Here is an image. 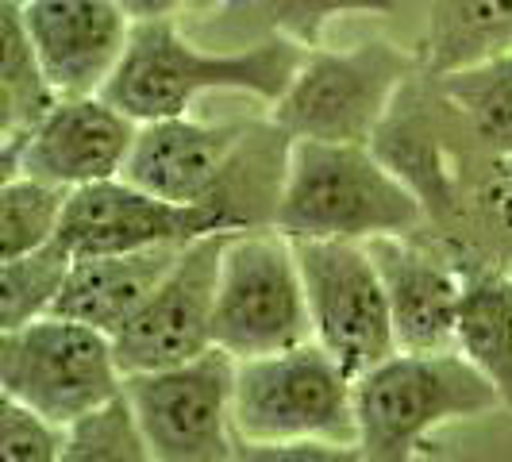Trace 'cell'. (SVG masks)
<instances>
[{
	"label": "cell",
	"mask_w": 512,
	"mask_h": 462,
	"mask_svg": "<svg viewBox=\"0 0 512 462\" xmlns=\"http://www.w3.org/2000/svg\"><path fill=\"white\" fill-rule=\"evenodd\" d=\"M382 270L397 351L439 355L455 351L462 301V266L436 247L416 243V235H389L366 243Z\"/></svg>",
	"instance_id": "15"
},
{
	"label": "cell",
	"mask_w": 512,
	"mask_h": 462,
	"mask_svg": "<svg viewBox=\"0 0 512 462\" xmlns=\"http://www.w3.org/2000/svg\"><path fill=\"white\" fill-rule=\"evenodd\" d=\"M255 124L258 116H235V120L174 116V120L139 124L124 178L162 201L216 212V197L224 189L231 162Z\"/></svg>",
	"instance_id": "13"
},
{
	"label": "cell",
	"mask_w": 512,
	"mask_h": 462,
	"mask_svg": "<svg viewBox=\"0 0 512 462\" xmlns=\"http://www.w3.org/2000/svg\"><path fill=\"white\" fill-rule=\"evenodd\" d=\"M231 235L235 231L189 243L143 308L112 335L124 378L170 370L216 347V289Z\"/></svg>",
	"instance_id": "10"
},
{
	"label": "cell",
	"mask_w": 512,
	"mask_h": 462,
	"mask_svg": "<svg viewBox=\"0 0 512 462\" xmlns=\"http://www.w3.org/2000/svg\"><path fill=\"white\" fill-rule=\"evenodd\" d=\"M455 351L512 409V258L493 255L462 266Z\"/></svg>",
	"instance_id": "17"
},
{
	"label": "cell",
	"mask_w": 512,
	"mask_h": 462,
	"mask_svg": "<svg viewBox=\"0 0 512 462\" xmlns=\"http://www.w3.org/2000/svg\"><path fill=\"white\" fill-rule=\"evenodd\" d=\"M220 4H224V0H189V8H185V12H193V16H201V20H205V16H212Z\"/></svg>",
	"instance_id": "29"
},
{
	"label": "cell",
	"mask_w": 512,
	"mask_h": 462,
	"mask_svg": "<svg viewBox=\"0 0 512 462\" xmlns=\"http://www.w3.org/2000/svg\"><path fill=\"white\" fill-rule=\"evenodd\" d=\"M231 462H366V455L347 439H239Z\"/></svg>",
	"instance_id": "26"
},
{
	"label": "cell",
	"mask_w": 512,
	"mask_h": 462,
	"mask_svg": "<svg viewBox=\"0 0 512 462\" xmlns=\"http://www.w3.org/2000/svg\"><path fill=\"white\" fill-rule=\"evenodd\" d=\"M312 343L305 278L282 231H235L220 262L216 347L235 362L282 355Z\"/></svg>",
	"instance_id": "6"
},
{
	"label": "cell",
	"mask_w": 512,
	"mask_h": 462,
	"mask_svg": "<svg viewBox=\"0 0 512 462\" xmlns=\"http://www.w3.org/2000/svg\"><path fill=\"white\" fill-rule=\"evenodd\" d=\"M239 439H347L355 428V378L320 347L301 343L282 355L247 359L235 370Z\"/></svg>",
	"instance_id": "7"
},
{
	"label": "cell",
	"mask_w": 512,
	"mask_h": 462,
	"mask_svg": "<svg viewBox=\"0 0 512 462\" xmlns=\"http://www.w3.org/2000/svg\"><path fill=\"white\" fill-rule=\"evenodd\" d=\"M66 205H70V193L51 181L27 178V174L0 181V262L58 243Z\"/></svg>",
	"instance_id": "22"
},
{
	"label": "cell",
	"mask_w": 512,
	"mask_h": 462,
	"mask_svg": "<svg viewBox=\"0 0 512 462\" xmlns=\"http://www.w3.org/2000/svg\"><path fill=\"white\" fill-rule=\"evenodd\" d=\"M62 101L31 47L20 0L0 4V147L20 143Z\"/></svg>",
	"instance_id": "20"
},
{
	"label": "cell",
	"mask_w": 512,
	"mask_h": 462,
	"mask_svg": "<svg viewBox=\"0 0 512 462\" xmlns=\"http://www.w3.org/2000/svg\"><path fill=\"white\" fill-rule=\"evenodd\" d=\"M436 85L489 158H512V51L436 77Z\"/></svg>",
	"instance_id": "21"
},
{
	"label": "cell",
	"mask_w": 512,
	"mask_h": 462,
	"mask_svg": "<svg viewBox=\"0 0 512 462\" xmlns=\"http://www.w3.org/2000/svg\"><path fill=\"white\" fill-rule=\"evenodd\" d=\"M62 462H154V455L131 416L128 401L120 397L108 409L66 428Z\"/></svg>",
	"instance_id": "24"
},
{
	"label": "cell",
	"mask_w": 512,
	"mask_h": 462,
	"mask_svg": "<svg viewBox=\"0 0 512 462\" xmlns=\"http://www.w3.org/2000/svg\"><path fill=\"white\" fill-rule=\"evenodd\" d=\"M66 428L35 416L16 401H0V462H62Z\"/></svg>",
	"instance_id": "25"
},
{
	"label": "cell",
	"mask_w": 512,
	"mask_h": 462,
	"mask_svg": "<svg viewBox=\"0 0 512 462\" xmlns=\"http://www.w3.org/2000/svg\"><path fill=\"white\" fill-rule=\"evenodd\" d=\"M135 24L147 20H178V12L189 8V0H116Z\"/></svg>",
	"instance_id": "28"
},
{
	"label": "cell",
	"mask_w": 512,
	"mask_h": 462,
	"mask_svg": "<svg viewBox=\"0 0 512 462\" xmlns=\"http://www.w3.org/2000/svg\"><path fill=\"white\" fill-rule=\"evenodd\" d=\"M181 251L185 247L74 258L51 316H70L77 324L116 335L143 308V301L158 289V282L170 274V266L178 262Z\"/></svg>",
	"instance_id": "16"
},
{
	"label": "cell",
	"mask_w": 512,
	"mask_h": 462,
	"mask_svg": "<svg viewBox=\"0 0 512 462\" xmlns=\"http://www.w3.org/2000/svg\"><path fill=\"white\" fill-rule=\"evenodd\" d=\"M70 266H74V255L62 243L20 258H4L0 262V332H16L31 320L51 316Z\"/></svg>",
	"instance_id": "23"
},
{
	"label": "cell",
	"mask_w": 512,
	"mask_h": 462,
	"mask_svg": "<svg viewBox=\"0 0 512 462\" xmlns=\"http://www.w3.org/2000/svg\"><path fill=\"white\" fill-rule=\"evenodd\" d=\"M416 70L420 54L389 39H366L347 51L316 47L305 54L282 101L270 108V120L289 139L374 143Z\"/></svg>",
	"instance_id": "4"
},
{
	"label": "cell",
	"mask_w": 512,
	"mask_h": 462,
	"mask_svg": "<svg viewBox=\"0 0 512 462\" xmlns=\"http://www.w3.org/2000/svg\"><path fill=\"white\" fill-rule=\"evenodd\" d=\"M224 231H231L228 220L212 208L174 205L131 185L128 178H116L70 193L58 243L74 258L128 255L158 247H189Z\"/></svg>",
	"instance_id": "12"
},
{
	"label": "cell",
	"mask_w": 512,
	"mask_h": 462,
	"mask_svg": "<svg viewBox=\"0 0 512 462\" xmlns=\"http://www.w3.org/2000/svg\"><path fill=\"white\" fill-rule=\"evenodd\" d=\"M139 124L104 93L62 97L20 143L0 147L4 178L51 181L66 193L124 178Z\"/></svg>",
	"instance_id": "11"
},
{
	"label": "cell",
	"mask_w": 512,
	"mask_h": 462,
	"mask_svg": "<svg viewBox=\"0 0 512 462\" xmlns=\"http://www.w3.org/2000/svg\"><path fill=\"white\" fill-rule=\"evenodd\" d=\"M0 385L8 401L54 428H74L124 397V366L108 332L70 316H43L0 332Z\"/></svg>",
	"instance_id": "5"
},
{
	"label": "cell",
	"mask_w": 512,
	"mask_h": 462,
	"mask_svg": "<svg viewBox=\"0 0 512 462\" xmlns=\"http://www.w3.org/2000/svg\"><path fill=\"white\" fill-rule=\"evenodd\" d=\"M24 27L58 97H93L120 70L135 20L116 0H20Z\"/></svg>",
	"instance_id": "14"
},
{
	"label": "cell",
	"mask_w": 512,
	"mask_h": 462,
	"mask_svg": "<svg viewBox=\"0 0 512 462\" xmlns=\"http://www.w3.org/2000/svg\"><path fill=\"white\" fill-rule=\"evenodd\" d=\"M305 47L289 39H255L239 51L197 47L178 20L135 24L120 70L104 85V97L135 124L193 116L208 93H247L266 108L285 97L305 62Z\"/></svg>",
	"instance_id": "1"
},
{
	"label": "cell",
	"mask_w": 512,
	"mask_h": 462,
	"mask_svg": "<svg viewBox=\"0 0 512 462\" xmlns=\"http://www.w3.org/2000/svg\"><path fill=\"white\" fill-rule=\"evenodd\" d=\"M505 51H512V0H432L416 51L428 77L470 70Z\"/></svg>",
	"instance_id": "18"
},
{
	"label": "cell",
	"mask_w": 512,
	"mask_h": 462,
	"mask_svg": "<svg viewBox=\"0 0 512 462\" xmlns=\"http://www.w3.org/2000/svg\"><path fill=\"white\" fill-rule=\"evenodd\" d=\"M474 205L482 208L489 228H497L505 255L512 258V158H493L486 178L478 181V197Z\"/></svg>",
	"instance_id": "27"
},
{
	"label": "cell",
	"mask_w": 512,
	"mask_h": 462,
	"mask_svg": "<svg viewBox=\"0 0 512 462\" xmlns=\"http://www.w3.org/2000/svg\"><path fill=\"white\" fill-rule=\"evenodd\" d=\"M401 0H224L212 16L216 24L255 35V39H289L305 51L324 47V31L339 16H393Z\"/></svg>",
	"instance_id": "19"
},
{
	"label": "cell",
	"mask_w": 512,
	"mask_h": 462,
	"mask_svg": "<svg viewBox=\"0 0 512 462\" xmlns=\"http://www.w3.org/2000/svg\"><path fill=\"white\" fill-rule=\"evenodd\" d=\"M235 370L239 362L212 347L193 362L124 378V401L154 462H231Z\"/></svg>",
	"instance_id": "8"
},
{
	"label": "cell",
	"mask_w": 512,
	"mask_h": 462,
	"mask_svg": "<svg viewBox=\"0 0 512 462\" xmlns=\"http://www.w3.org/2000/svg\"><path fill=\"white\" fill-rule=\"evenodd\" d=\"M497 409L501 393L459 351H397L355 378V439L366 462H416L439 428Z\"/></svg>",
	"instance_id": "3"
},
{
	"label": "cell",
	"mask_w": 512,
	"mask_h": 462,
	"mask_svg": "<svg viewBox=\"0 0 512 462\" xmlns=\"http://www.w3.org/2000/svg\"><path fill=\"white\" fill-rule=\"evenodd\" d=\"M305 278L312 343L351 378L397 355V332L378 262L366 243H293Z\"/></svg>",
	"instance_id": "9"
},
{
	"label": "cell",
	"mask_w": 512,
	"mask_h": 462,
	"mask_svg": "<svg viewBox=\"0 0 512 462\" xmlns=\"http://www.w3.org/2000/svg\"><path fill=\"white\" fill-rule=\"evenodd\" d=\"M428 224L420 197L370 143L293 139L274 231L293 243H374Z\"/></svg>",
	"instance_id": "2"
}]
</instances>
